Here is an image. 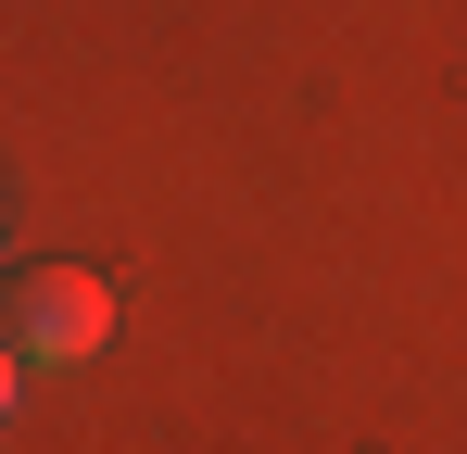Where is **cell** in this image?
<instances>
[{
  "instance_id": "6da1fadb",
  "label": "cell",
  "mask_w": 467,
  "mask_h": 454,
  "mask_svg": "<svg viewBox=\"0 0 467 454\" xmlns=\"http://www.w3.org/2000/svg\"><path fill=\"white\" fill-rule=\"evenodd\" d=\"M101 341H114V278H88V265L13 278V354L26 366H88Z\"/></svg>"
},
{
  "instance_id": "7a4b0ae2",
  "label": "cell",
  "mask_w": 467,
  "mask_h": 454,
  "mask_svg": "<svg viewBox=\"0 0 467 454\" xmlns=\"http://www.w3.org/2000/svg\"><path fill=\"white\" fill-rule=\"evenodd\" d=\"M26 404V354H13V328H0V417Z\"/></svg>"
}]
</instances>
